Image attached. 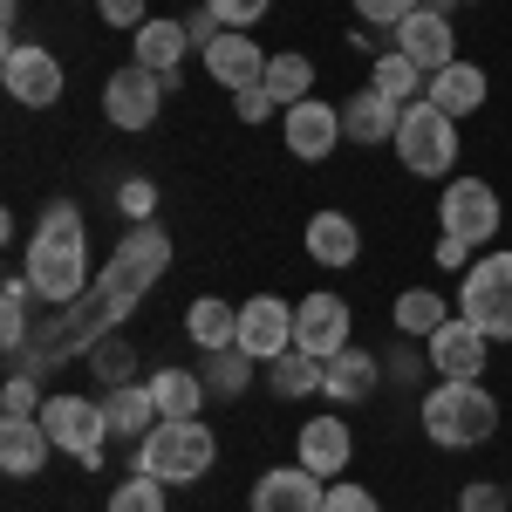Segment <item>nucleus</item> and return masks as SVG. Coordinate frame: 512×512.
<instances>
[{
	"instance_id": "nucleus-42",
	"label": "nucleus",
	"mask_w": 512,
	"mask_h": 512,
	"mask_svg": "<svg viewBox=\"0 0 512 512\" xmlns=\"http://www.w3.org/2000/svg\"><path fill=\"white\" fill-rule=\"evenodd\" d=\"M233 110H239V123H267V117H274V96H267V82H260V89H239Z\"/></svg>"
},
{
	"instance_id": "nucleus-12",
	"label": "nucleus",
	"mask_w": 512,
	"mask_h": 512,
	"mask_svg": "<svg viewBox=\"0 0 512 512\" xmlns=\"http://www.w3.org/2000/svg\"><path fill=\"white\" fill-rule=\"evenodd\" d=\"M239 349L253 355V362L287 355L294 349V308H287L280 294H253V301L239 308Z\"/></svg>"
},
{
	"instance_id": "nucleus-21",
	"label": "nucleus",
	"mask_w": 512,
	"mask_h": 512,
	"mask_svg": "<svg viewBox=\"0 0 512 512\" xmlns=\"http://www.w3.org/2000/svg\"><path fill=\"white\" fill-rule=\"evenodd\" d=\"M103 417H110V437H130V444H144V437L164 424L151 383H123V390H110L103 396Z\"/></svg>"
},
{
	"instance_id": "nucleus-32",
	"label": "nucleus",
	"mask_w": 512,
	"mask_h": 512,
	"mask_svg": "<svg viewBox=\"0 0 512 512\" xmlns=\"http://www.w3.org/2000/svg\"><path fill=\"white\" fill-rule=\"evenodd\" d=\"M308 89H315L308 55H274V62H267V96H274V103H308Z\"/></svg>"
},
{
	"instance_id": "nucleus-10",
	"label": "nucleus",
	"mask_w": 512,
	"mask_h": 512,
	"mask_svg": "<svg viewBox=\"0 0 512 512\" xmlns=\"http://www.w3.org/2000/svg\"><path fill=\"white\" fill-rule=\"evenodd\" d=\"M164 110V76L158 69H144V62H130L117 76L103 82V117L117 123V130H151Z\"/></svg>"
},
{
	"instance_id": "nucleus-17",
	"label": "nucleus",
	"mask_w": 512,
	"mask_h": 512,
	"mask_svg": "<svg viewBox=\"0 0 512 512\" xmlns=\"http://www.w3.org/2000/svg\"><path fill=\"white\" fill-rule=\"evenodd\" d=\"M321 499H328V485L308 465H274L253 485V512H321Z\"/></svg>"
},
{
	"instance_id": "nucleus-19",
	"label": "nucleus",
	"mask_w": 512,
	"mask_h": 512,
	"mask_svg": "<svg viewBox=\"0 0 512 512\" xmlns=\"http://www.w3.org/2000/svg\"><path fill=\"white\" fill-rule=\"evenodd\" d=\"M396 123H403V103L383 96L376 82L355 89L349 103H342V137H349V144H396Z\"/></svg>"
},
{
	"instance_id": "nucleus-26",
	"label": "nucleus",
	"mask_w": 512,
	"mask_h": 512,
	"mask_svg": "<svg viewBox=\"0 0 512 512\" xmlns=\"http://www.w3.org/2000/svg\"><path fill=\"white\" fill-rule=\"evenodd\" d=\"M151 396H158V417L164 424H185L205 410V383L192 369H151Z\"/></svg>"
},
{
	"instance_id": "nucleus-20",
	"label": "nucleus",
	"mask_w": 512,
	"mask_h": 512,
	"mask_svg": "<svg viewBox=\"0 0 512 512\" xmlns=\"http://www.w3.org/2000/svg\"><path fill=\"white\" fill-rule=\"evenodd\" d=\"M48 451H55V437L41 431V417H7L0 424V472L7 478H41Z\"/></svg>"
},
{
	"instance_id": "nucleus-6",
	"label": "nucleus",
	"mask_w": 512,
	"mask_h": 512,
	"mask_svg": "<svg viewBox=\"0 0 512 512\" xmlns=\"http://www.w3.org/2000/svg\"><path fill=\"white\" fill-rule=\"evenodd\" d=\"M458 308H465V321H478L492 342H512V253H485V260L465 267Z\"/></svg>"
},
{
	"instance_id": "nucleus-31",
	"label": "nucleus",
	"mask_w": 512,
	"mask_h": 512,
	"mask_svg": "<svg viewBox=\"0 0 512 512\" xmlns=\"http://www.w3.org/2000/svg\"><path fill=\"white\" fill-rule=\"evenodd\" d=\"M267 383H274L280 396H308V390H321V362L308 349H287V355L267 362Z\"/></svg>"
},
{
	"instance_id": "nucleus-22",
	"label": "nucleus",
	"mask_w": 512,
	"mask_h": 512,
	"mask_svg": "<svg viewBox=\"0 0 512 512\" xmlns=\"http://www.w3.org/2000/svg\"><path fill=\"white\" fill-rule=\"evenodd\" d=\"M424 103H437L444 117H472L478 103H485V69L478 62H451V69H437L424 82Z\"/></svg>"
},
{
	"instance_id": "nucleus-33",
	"label": "nucleus",
	"mask_w": 512,
	"mask_h": 512,
	"mask_svg": "<svg viewBox=\"0 0 512 512\" xmlns=\"http://www.w3.org/2000/svg\"><path fill=\"white\" fill-rule=\"evenodd\" d=\"M103 512H164V478H151V472H130L110 492V506Z\"/></svg>"
},
{
	"instance_id": "nucleus-16",
	"label": "nucleus",
	"mask_w": 512,
	"mask_h": 512,
	"mask_svg": "<svg viewBox=\"0 0 512 512\" xmlns=\"http://www.w3.org/2000/svg\"><path fill=\"white\" fill-rule=\"evenodd\" d=\"M287 151L294 158H308V164H321L335 144H342V110H328L321 96H308V103H287Z\"/></svg>"
},
{
	"instance_id": "nucleus-18",
	"label": "nucleus",
	"mask_w": 512,
	"mask_h": 512,
	"mask_svg": "<svg viewBox=\"0 0 512 512\" xmlns=\"http://www.w3.org/2000/svg\"><path fill=\"white\" fill-rule=\"evenodd\" d=\"M355 458V437L342 417H315V424H301V437H294V465H308L315 478H342Z\"/></svg>"
},
{
	"instance_id": "nucleus-44",
	"label": "nucleus",
	"mask_w": 512,
	"mask_h": 512,
	"mask_svg": "<svg viewBox=\"0 0 512 512\" xmlns=\"http://www.w3.org/2000/svg\"><path fill=\"white\" fill-rule=\"evenodd\" d=\"M185 35H192V48H212L226 28H219V14H212V7H198V14H185Z\"/></svg>"
},
{
	"instance_id": "nucleus-45",
	"label": "nucleus",
	"mask_w": 512,
	"mask_h": 512,
	"mask_svg": "<svg viewBox=\"0 0 512 512\" xmlns=\"http://www.w3.org/2000/svg\"><path fill=\"white\" fill-rule=\"evenodd\" d=\"M437 267L465 274V267H472V246H465V239H437Z\"/></svg>"
},
{
	"instance_id": "nucleus-13",
	"label": "nucleus",
	"mask_w": 512,
	"mask_h": 512,
	"mask_svg": "<svg viewBox=\"0 0 512 512\" xmlns=\"http://www.w3.org/2000/svg\"><path fill=\"white\" fill-rule=\"evenodd\" d=\"M485 349H492V335L478 328V321L451 315L444 328L431 335V369L444 383H478V369H485Z\"/></svg>"
},
{
	"instance_id": "nucleus-11",
	"label": "nucleus",
	"mask_w": 512,
	"mask_h": 512,
	"mask_svg": "<svg viewBox=\"0 0 512 512\" xmlns=\"http://www.w3.org/2000/svg\"><path fill=\"white\" fill-rule=\"evenodd\" d=\"M294 349H308L315 362L349 349V301L342 294H308L294 308Z\"/></svg>"
},
{
	"instance_id": "nucleus-1",
	"label": "nucleus",
	"mask_w": 512,
	"mask_h": 512,
	"mask_svg": "<svg viewBox=\"0 0 512 512\" xmlns=\"http://www.w3.org/2000/svg\"><path fill=\"white\" fill-rule=\"evenodd\" d=\"M164 274H171V239H164V226H130V233L117 239V253L103 260L96 287H89L82 301H69L62 315H41L35 335H28V349L7 355V369H14V376H48V369L89 355L96 342H110V328H117Z\"/></svg>"
},
{
	"instance_id": "nucleus-24",
	"label": "nucleus",
	"mask_w": 512,
	"mask_h": 512,
	"mask_svg": "<svg viewBox=\"0 0 512 512\" xmlns=\"http://www.w3.org/2000/svg\"><path fill=\"white\" fill-rule=\"evenodd\" d=\"M321 390H328V403H362L376 390V355H362V349L328 355L321 362Z\"/></svg>"
},
{
	"instance_id": "nucleus-40",
	"label": "nucleus",
	"mask_w": 512,
	"mask_h": 512,
	"mask_svg": "<svg viewBox=\"0 0 512 512\" xmlns=\"http://www.w3.org/2000/svg\"><path fill=\"white\" fill-rule=\"evenodd\" d=\"M458 512H506V485H492V478H472V485L458 492Z\"/></svg>"
},
{
	"instance_id": "nucleus-9",
	"label": "nucleus",
	"mask_w": 512,
	"mask_h": 512,
	"mask_svg": "<svg viewBox=\"0 0 512 512\" xmlns=\"http://www.w3.org/2000/svg\"><path fill=\"white\" fill-rule=\"evenodd\" d=\"M0 82H7V96L28 103V110L62 103V62H55L41 41H7V55H0Z\"/></svg>"
},
{
	"instance_id": "nucleus-5",
	"label": "nucleus",
	"mask_w": 512,
	"mask_h": 512,
	"mask_svg": "<svg viewBox=\"0 0 512 512\" xmlns=\"http://www.w3.org/2000/svg\"><path fill=\"white\" fill-rule=\"evenodd\" d=\"M396 158H403V171H417V178H444L458 164V117H444L437 103H403Z\"/></svg>"
},
{
	"instance_id": "nucleus-36",
	"label": "nucleus",
	"mask_w": 512,
	"mask_h": 512,
	"mask_svg": "<svg viewBox=\"0 0 512 512\" xmlns=\"http://www.w3.org/2000/svg\"><path fill=\"white\" fill-rule=\"evenodd\" d=\"M0 410H7V417H41V376H7Z\"/></svg>"
},
{
	"instance_id": "nucleus-14",
	"label": "nucleus",
	"mask_w": 512,
	"mask_h": 512,
	"mask_svg": "<svg viewBox=\"0 0 512 512\" xmlns=\"http://www.w3.org/2000/svg\"><path fill=\"white\" fill-rule=\"evenodd\" d=\"M396 48H403L424 76H437V69L458 62V35H451V21H444L437 7H417L410 21H396Z\"/></svg>"
},
{
	"instance_id": "nucleus-39",
	"label": "nucleus",
	"mask_w": 512,
	"mask_h": 512,
	"mask_svg": "<svg viewBox=\"0 0 512 512\" xmlns=\"http://www.w3.org/2000/svg\"><path fill=\"white\" fill-rule=\"evenodd\" d=\"M355 14H362L369 28H396V21L417 14V0H355Z\"/></svg>"
},
{
	"instance_id": "nucleus-43",
	"label": "nucleus",
	"mask_w": 512,
	"mask_h": 512,
	"mask_svg": "<svg viewBox=\"0 0 512 512\" xmlns=\"http://www.w3.org/2000/svg\"><path fill=\"white\" fill-rule=\"evenodd\" d=\"M96 14L110 28H144V0H96Z\"/></svg>"
},
{
	"instance_id": "nucleus-15",
	"label": "nucleus",
	"mask_w": 512,
	"mask_h": 512,
	"mask_svg": "<svg viewBox=\"0 0 512 512\" xmlns=\"http://www.w3.org/2000/svg\"><path fill=\"white\" fill-rule=\"evenodd\" d=\"M267 62H274V55H260V41H246L239 35V28H226V35L212 41V48H205V76L219 82V89H260V82H267Z\"/></svg>"
},
{
	"instance_id": "nucleus-3",
	"label": "nucleus",
	"mask_w": 512,
	"mask_h": 512,
	"mask_svg": "<svg viewBox=\"0 0 512 512\" xmlns=\"http://www.w3.org/2000/svg\"><path fill=\"white\" fill-rule=\"evenodd\" d=\"M499 431V403L485 383H437L424 396V437L444 444V451H472Z\"/></svg>"
},
{
	"instance_id": "nucleus-38",
	"label": "nucleus",
	"mask_w": 512,
	"mask_h": 512,
	"mask_svg": "<svg viewBox=\"0 0 512 512\" xmlns=\"http://www.w3.org/2000/svg\"><path fill=\"white\" fill-rule=\"evenodd\" d=\"M205 7L219 14V28H239V35H246V28H253V21L274 7V0H205Z\"/></svg>"
},
{
	"instance_id": "nucleus-7",
	"label": "nucleus",
	"mask_w": 512,
	"mask_h": 512,
	"mask_svg": "<svg viewBox=\"0 0 512 512\" xmlns=\"http://www.w3.org/2000/svg\"><path fill=\"white\" fill-rule=\"evenodd\" d=\"M41 431L55 437V451L96 465L103 444H110V417H103V403H89V396H48V403H41Z\"/></svg>"
},
{
	"instance_id": "nucleus-4",
	"label": "nucleus",
	"mask_w": 512,
	"mask_h": 512,
	"mask_svg": "<svg viewBox=\"0 0 512 512\" xmlns=\"http://www.w3.org/2000/svg\"><path fill=\"white\" fill-rule=\"evenodd\" d=\"M219 465V437L205 431L198 417H185V424H158V431L137 444V472L164 478V485H192V478H205Z\"/></svg>"
},
{
	"instance_id": "nucleus-28",
	"label": "nucleus",
	"mask_w": 512,
	"mask_h": 512,
	"mask_svg": "<svg viewBox=\"0 0 512 512\" xmlns=\"http://www.w3.org/2000/svg\"><path fill=\"white\" fill-rule=\"evenodd\" d=\"M185 48H192L185 21H144V28H137V62H144V69H158V76L178 69V55H185Z\"/></svg>"
},
{
	"instance_id": "nucleus-37",
	"label": "nucleus",
	"mask_w": 512,
	"mask_h": 512,
	"mask_svg": "<svg viewBox=\"0 0 512 512\" xmlns=\"http://www.w3.org/2000/svg\"><path fill=\"white\" fill-rule=\"evenodd\" d=\"M151 205H158V185H151V178H130V185L117 192V212L130 219V226H151Z\"/></svg>"
},
{
	"instance_id": "nucleus-34",
	"label": "nucleus",
	"mask_w": 512,
	"mask_h": 512,
	"mask_svg": "<svg viewBox=\"0 0 512 512\" xmlns=\"http://www.w3.org/2000/svg\"><path fill=\"white\" fill-rule=\"evenodd\" d=\"M246 376H253V355L239 349H212V396H239L246 390Z\"/></svg>"
},
{
	"instance_id": "nucleus-41",
	"label": "nucleus",
	"mask_w": 512,
	"mask_h": 512,
	"mask_svg": "<svg viewBox=\"0 0 512 512\" xmlns=\"http://www.w3.org/2000/svg\"><path fill=\"white\" fill-rule=\"evenodd\" d=\"M321 512H383L362 485H328V499H321Z\"/></svg>"
},
{
	"instance_id": "nucleus-2",
	"label": "nucleus",
	"mask_w": 512,
	"mask_h": 512,
	"mask_svg": "<svg viewBox=\"0 0 512 512\" xmlns=\"http://www.w3.org/2000/svg\"><path fill=\"white\" fill-rule=\"evenodd\" d=\"M28 287L41 294V308H69L89 294V233H82V205L55 198L41 205V226L28 239V260H21Z\"/></svg>"
},
{
	"instance_id": "nucleus-27",
	"label": "nucleus",
	"mask_w": 512,
	"mask_h": 512,
	"mask_svg": "<svg viewBox=\"0 0 512 512\" xmlns=\"http://www.w3.org/2000/svg\"><path fill=\"white\" fill-rule=\"evenodd\" d=\"M35 287H28V274H14L7 287H0V342H7V355L28 349V335H35Z\"/></svg>"
},
{
	"instance_id": "nucleus-25",
	"label": "nucleus",
	"mask_w": 512,
	"mask_h": 512,
	"mask_svg": "<svg viewBox=\"0 0 512 512\" xmlns=\"http://www.w3.org/2000/svg\"><path fill=\"white\" fill-rule=\"evenodd\" d=\"M185 335H192L198 349H233V342H239V308H233V301L198 294L192 308H185Z\"/></svg>"
},
{
	"instance_id": "nucleus-29",
	"label": "nucleus",
	"mask_w": 512,
	"mask_h": 512,
	"mask_svg": "<svg viewBox=\"0 0 512 512\" xmlns=\"http://www.w3.org/2000/svg\"><path fill=\"white\" fill-rule=\"evenodd\" d=\"M369 82H376L383 96H396V103H417V89H424V69H417L403 48H383V55H376V69H369Z\"/></svg>"
},
{
	"instance_id": "nucleus-35",
	"label": "nucleus",
	"mask_w": 512,
	"mask_h": 512,
	"mask_svg": "<svg viewBox=\"0 0 512 512\" xmlns=\"http://www.w3.org/2000/svg\"><path fill=\"white\" fill-rule=\"evenodd\" d=\"M89 369H96V383H103V390H123V383H130V369H137V355L123 349V342H96V349H89Z\"/></svg>"
},
{
	"instance_id": "nucleus-8",
	"label": "nucleus",
	"mask_w": 512,
	"mask_h": 512,
	"mask_svg": "<svg viewBox=\"0 0 512 512\" xmlns=\"http://www.w3.org/2000/svg\"><path fill=\"white\" fill-rule=\"evenodd\" d=\"M437 219H444V239H465V246H485V239L499 233V192L485 185V178H451L444 185V205H437Z\"/></svg>"
},
{
	"instance_id": "nucleus-30",
	"label": "nucleus",
	"mask_w": 512,
	"mask_h": 512,
	"mask_svg": "<svg viewBox=\"0 0 512 512\" xmlns=\"http://www.w3.org/2000/svg\"><path fill=\"white\" fill-rule=\"evenodd\" d=\"M444 321H451V315H444V301H437V294H424V287L396 294V335H424V342H431Z\"/></svg>"
},
{
	"instance_id": "nucleus-23",
	"label": "nucleus",
	"mask_w": 512,
	"mask_h": 512,
	"mask_svg": "<svg viewBox=\"0 0 512 512\" xmlns=\"http://www.w3.org/2000/svg\"><path fill=\"white\" fill-rule=\"evenodd\" d=\"M308 253H315L321 267H355V253H362L355 219L349 212H315V219H308Z\"/></svg>"
}]
</instances>
